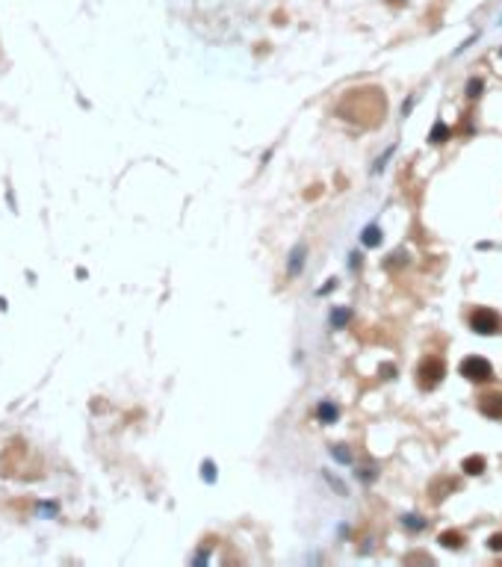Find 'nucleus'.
Returning <instances> with one entry per match:
<instances>
[{
	"label": "nucleus",
	"instance_id": "f257e3e1",
	"mask_svg": "<svg viewBox=\"0 0 502 567\" xmlns=\"http://www.w3.org/2000/svg\"><path fill=\"white\" fill-rule=\"evenodd\" d=\"M470 328L476 331V334H499L502 331V319L488 310V307H476L473 313H470Z\"/></svg>",
	"mask_w": 502,
	"mask_h": 567
},
{
	"label": "nucleus",
	"instance_id": "f03ea898",
	"mask_svg": "<svg viewBox=\"0 0 502 567\" xmlns=\"http://www.w3.org/2000/svg\"><path fill=\"white\" fill-rule=\"evenodd\" d=\"M458 372L467 378V381H490L493 378V366L485 361V357H464L461 366H458Z\"/></svg>",
	"mask_w": 502,
	"mask_h": 567
},
{
	"label": "nucleus",
	"instance_id": "7ed1b4c3",
	"mask_svg": "<svg viewBox=\"0 0 502 567\" xmlns=\"http://www.w3.org/2000/svg\"><path fill=\"white\" fill-rule=\"evenodd\" d=\"M443 372H446V369H443V364L437 361V357H426V361L419 364V384H422V387H434V384L443 378Z\"/></svg>",
	"mask_w": 502,
	"mask_h": 567
},
{
	"label": "nucleus",
	"instance_id": "20e7f679",
	"mask_svg": "<svg viewBox=\"0 0 502 567\" xmlns=\"http://www.w3.org/2000/svg\"><path fill=\"white\" fill-rule=\"evenodd\" d=\"M478 411L490 417V420H499L502 417V393H488L478 399Z\"/></svg>",
	"mask_w": 502,
	"mask_h": 567
},
{
	"label": "nucleus",
	"instance_id": "39448f33",
	"mask_svg": "<svg viewBox=\"0 0 502 567\" xmlns=\"http://www.w3.org/2000/svg\"><path fill=\"white\" fill-rule=\"evenodd\" d=\"M304 254H307V248H304V245L293 248V254H289V275H299V272H301V266H304Z\"/></svg>",
	"mask_w": 502,
	"mask_h": 567
},
{
	"label": "nucleus",
	"instance_id": "423d86ee",
	"mask_svg": "<svg viewBox=\"0 0 502 567\" xmlns=\"http://www.w3.org/2000/svg\"><path fill=\"white\" fill-rule=\"evenodd\" d=\"M36 511L42 514V517H48V520H53L56 514H60V502H53V499H42L36 505Z\"/></svg>",
	"mask_w": 502,
	"mask_h": 567
},
{
	"label": "nucleus",
	"instance_id": "0eeeda50",
	"mask_svg": "<svg viewBox=\"0 0 502 567\" xmlns=\"http://www.w3.org/2000/svg\"><path fill=\"white\" fill-rule=\"evenodd\" d=\"M316 413H319V420H322V423H334V420H337V413H340V411H337V405H334V402H322V405H319V411H316Z\"/></svg>",
	"mask_w": 502,
	"mask_h": 567
},
{
	"label": "nucleus",
	"instance_id": "6e6552de",
	"mask_svg": "<svg viewBox=\"0 0 502 567\" xmlns=\"http://www.w3.org/2000/svg\"><path fill=\"white\" fill-rule=\"evenodd\" d=\"M381 242V231H378V224H370L366 231H363V245L366 248H375Z\"/></svg>",
	"mask_w": 502,
	"mask_h": 567
},
{
	"label": "nucleus",
	"instance_id": "1a4fd4ad",
	"mask_svg": "<svg viewBox=\"0 0 502 567\" xmlns=\"http://www.w3.org/2000/svg\"><path fill=\"white\" fill-rule=\"evenodd\" d=\"M461 541H464V538H461L458 532H443V535H440V543L446 546V550H458Z\"/></svg>",
	"mask_w": 502,
	"mask_h": 567
},
{
	"label": "nucleus",
	"instance_id": "9d476101",
	"mask_svg": "<svg viewBox=\"0 0 502 567\" xmlns=\"http://www.w3.org/2000/svg\"><path fill=\"white\" fill-rule=\"evenodd\" d=\"M481 470H485V458H467L464 461V472H467V476H478Z\"/></svg>",
	"mask_w": 502,
	"mask_h": 567
},
{
	"label": "nucleus",
	"instance_id": "9b49d317",
	"mask_svg": "<svg viewBox=\"0 0 502 567\" xmlns=\"http://www.w3.org/2000/svg\"><path fill=\"white\" fill-rule=\"evenodd\" d=\"M446 136H449V130H446V124H437V127H434V133L429 136V142H434V145H440V142L446 139Z\"/></svg>",
	"mask_w": 502,
	"mask_h": 567
},
{
	"label": "nucleus",
	"instance_id": "f8f14e48",
	"mask_svg": "<svg viewBox=\"0 0 502 567\" xmlns=\"http://www.w3.org/2000/svg\"><path fill=\"white\" fill-rule=\"evenodd\" d=\"M346 319H349V310H337V313H331V325H334V328H343Z\"/></svg>",
	"mask_w": 502,
	"mask_h": 567
},
{
	"label": "nucleus",
	"instance_id": "ddd939ff",
	"mask_svg": "<svg viewBox=\"0 0 502 567\" xmlns=\"http://www.w3.org/2000/svg\"><path fill=\"white\" fill-rule=\"evenodd\" d=\"M204 479H207V482H216V467H213V461H204Z\"/></svg>",
	"mask_w": 502,
	"mask_h": 567
},
{
	"label": "nucleus",
	"instance_id": "4468645a",
	"mask_svg": "<svg viewBox=\"0 0 502 567\" xmlns=\"http://www.w3.org/2000/svg\"><path fill=\"white\" fill-rule=\"evenodd\" d=\"M402 523H405V526H411V529H422V523H419L417 514H408V517H402Z\"/></svg>",
	"mask_w": 502,
	"mask_h": 567
},
{
	"label": "nucleus",
	"instance_id": "2eb2a0df",
	"mask_svg": "<svg viewBox=\"0 0 502 567\" xmlns=\"http://www.w3.org/2000/svg\"><path fill=\"white\" fill-rule=\"evenodd\" d=\"M467 92H470V98H476V94L481 92V80H470V86H467Z\"/></svg>",
	"mask_w": 502,
	"mask_h": 567
},
{
	"label": "nucleus",
	"instance_id": "dca6fc26",
	"mask_svg": "<svg viewBox=\"0 0 502 567\" xmlns=\"http://www.w3.org/2000/svg\"><path fill=\"white\" fill-rule=\"evenodd\" d=\"M331 455H337V458L343 461V464H349V461H352V458H349V452H346V449H343V446H337V449H331Z\"/></svg>",
	"mask_w": 502,
	"mask_h": 567
},
{
	"label": "nucleus",
	"instance_id": "f3484780",
	"mask_svg": "<svg viewBox=\"0 0 502 567\" xmlns=\"http://www.w3.org/2000/svg\"><path fill=\"white\" fill-rule=\"evenodd\" d=\"M488 546H490V550H502V535H493Z\"/></svg>",
	"mask_w": 502,
	"mask_h": 567
}]
</instances>
